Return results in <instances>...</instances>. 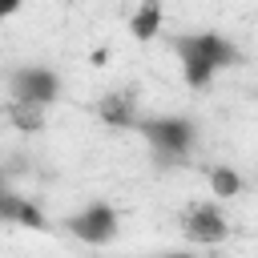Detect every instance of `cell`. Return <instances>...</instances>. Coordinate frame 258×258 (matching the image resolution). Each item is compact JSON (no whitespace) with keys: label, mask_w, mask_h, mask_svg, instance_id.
<instances>
[{"label":"cell","mask_w":258,"mask_h":258,"mask_svg":"<svg viewBox=\"0 0 258 258\" xmlns=\"http://www.w3.org/2000/svg\"><path fill=\"white\" fill-rule=\"evenodd\" d=\"M169 44H173V52L181 56L185 85H194V89H206L210 77H214L222 64H234V60H238V48H234L226 36H218V32H181V36H173Z\"/></svg>","instance_id":"cell-1"},{"label":"cell","mask_w":258,"mask_h":258,"mask_svg":"<svg viewBox=\"0 0 258 258\" xmlns=\"http://www.w3.org/2000/svg\"><path fill=\"white\" fill-rule=\"evenodd\" d=\"M137 129H141V137L157 149V161H161V157H165V161L185 157L189 145H194V137H198L194 121H185V117H149V121H137Z\"/></svg>","instance_id":"cell-2"},{"label":"cell","mask_w":258,"mask_h":258,"mask_svg":"<svg viewBox=\"0 0 258 258\" xmlns=\"http://www.w3.org/2000/svg\"><path fill=\"white\" fill-rule=\"evenodd\" d=\"M56 73H48V69H20L16 77H12V101H32V105H48V101H56Z\"/></svg>","instance_id":"cell-3"},{"label":"cell","mask_w":258,"mask_h":258,"mask_svg":"<svg viewBox=\"0 0 258 258\" xmlns=\"http://www.w3.org/2000/svg\"><path fill=\"white\" fill-rule=\"evenodd\" d=\"M69 230H73L81 242H89V246H105V242L117 234V214H113L109 206H89L85 214L69 218Z\"/></svg>","instance_id":"cell-4"},{"label":"cell","mask_w":258,"mask_h":258,"mask_svg":"<svg viewBox=\"0 0 258 258\" xmlns=\"http://www.w3.org/2000/svg\"><path fill=\"white\" fill-rule=\"evenodd\" d=\"M181 226H185V238H194V242H210V246L222 242L226 230H230L218 206H189L185 218H181Z\"/></svg>","instance_id":"cell-5"},{"label":"cell","mask_w":258,"mask_h":258,"mask_svg":"<svg viewBox=\"0 0 258 258\" xmlns=\"http://www.w3.org/2000/svg\"><path fill=\"white\" fill-rule=\"evenodd\" d=\"M97 113L101 121L109 125H137V113H133V93H109L97 101Z\"/></svg>","instance_id":"cell-6"},{"label":"cell","mask_w":258,"mask_h":258,"mask_svg":"<svg viewBox=\"0 0 258 258\" xmlns=\"http://www.w3.org/2000/svg\"><path fill=\"white\" fill-rule=\"evenodd\" d=\"M129 28H133V36H137V40H153V36L161 32V4H157V0H145V4L133 12Z\"/></svg>","instance_id":"cell-7"},{"label":"cell","mask_w":258,"mask_h":258,"mask_svg":"<svg viewBox=\"0 0 258 258\" xmlns=\"http://www.w3.org/2000/svg\"><path fill=\"white\" fill-rule=\"evenodd\" d=\"M44 105H32V101H12L8 105V121L16 125V129H24V133H36L40 125H44V113H40Z\"/></svg>","instance_id":"cell-8"},{"label":"cell","mask_w":258,"mask_h":258,"mask_svg":"<svg viewBox=\"0 0 258 258\" xmlns=\"http://www.w3.org/2000/svg\"><path fill=\"white\" fill-rule=\"evenodd\" d=\"M210 185H214L218 198H234V194L242 189V177H238L234 169H210Z\"/></svg>","instance_id":"cell-9"},{"label":"cell","mask_w":258,"mask_h":258,"mask_svg":"<svg viewBox=\"0 0 258 258\" xmlns=\"http://www.w3.org/2000/svg\"><path fill=\"white\" fill-rule=\"evenodd\" d=\"M16 8H20V0H0V20H4V16H12Z\"/></svg>","instance_id":"cell-10"},{"label":"cell","mask_w":258,"mask_h":258,"mask_svg":"<svg viewBox=\"0 0 258 258\" xmlns=\"http://www.w3.org/2000/svg\"><path fill=\"white\" fill-rule=\"evenodd\" d=\"M165 258H189V254H165Z\"/></svg>","instance_id":"cell-11"},{"label":"cell","mask_w":258,"mask_h":258,"mask_svg":"<svg viewBox=\"0 0 258 258\" xmlns=\"http://www.w3.org/2000/svg\"><path fill=\"white\" fill-rule=\"evenodd\" d=\"M0 189H4V177H0Z\"/></svg>","instance_id":"cell-12"}]
</instances>
